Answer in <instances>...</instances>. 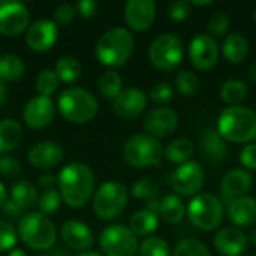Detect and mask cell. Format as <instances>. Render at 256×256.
I'll return each mask as SVG.
<instances>
[{
  "label": "cell",
  "instance_id": "cell-17",
  "mask_svg": "<svg viewBox=\"0 0 256 256\" xmlns=\"http://www.w3.org/2000/svg\"><path fill=\"white\" fill-rule=\"evenodd\" d=\"M156 18V3L153 0H129L124 4L126 24L135 32L148 30Z\"/></svg>",
  "mask_w": 256,
  "mask_h": 256
},
{
  "label": "cell",
  "instance_id": "cell-31",
  "mask_svg": "<svg viewBox=\"0 0 256 256\" xmlns=\"http://www.w3.org/2000/svg\"><path fill=\"white\" fill-rule=\"evenodd\" d=\"M26 72L24 62L15 54H0V80L4 81H18Z\"/></svg>",
  "mask_w": 256,
  "mask_h": 256
},
{
  "label": "cell",
  "instance_id": "cell-43",
  "mask_svg": "<svg viewBox=\"0 0 256 256\" xmlns=\"http://www.w3.org/2000/svg\"><path fill=\"white\" fill-rule=\"evenodd\" d=\"M174 99V90L168 82H158L150 90V100L154 104H168Z\"/></svg>",
  "mask_w": 256,
  "mask_h": 256
},
{
  "label": "cell",
  "instance_id": "cell-25",
  "mask_svg": "<svg viewBox=\"0 0 256 256\" xmlns=\"http://www.w3.org/2000/svg\"><path fill=\"white\" fill-rule=\"evenodd\" d=\"M39 195L36 188L28 180H18L9 190V201H12L20 210L28 212L38 204Z\"/></svg>",
  "mask_w": 256,
  "mask_h": 256
},
{
  "label": "cell",
  "instance_id": "cell-3",
  "mask_svg": "<svg viewBox=\"0 0 256 256\" xmlns=\"http://www.w3.org/2000/svg\"><path fill=\"white\" fill-rule=\"evenodd\" d=\"M135 39L132 33L123 27L106 30L96 42L94 54L98 60L108 68L123 66L132 56Z\"/></svg>",
  "mask_w": 256,
  "mask_h": 256
},
{
  "label": "cell",
  "instance_id": "cell-11",
  "mask_svg": "<svg viewBox=\"0 0 256 256\" xmlns=\"http://www.w3.org/2000/svg\"><path fill=\"white\" fill-rule=\"evenodd\" d=\"M204 170L198 162L189 160L176 168L171 176L172 189L183 196L196 195L204 186Z\"/></svg>",
  "mask_w": 256,
  "mask_h": 256
},
{
  "label": "cell",
  "instance_id": "cell-4",
  "mask_svg": "<svg viewBox=\"0 0 256 256\" xmlns=\"http://www.w3.org/2000/svg\"><path fill=\"white\" fill-rule=\"evenodd\" d=\"M18 236L30 249L50 250L56 244L57 230L48 216L40 212H28L20 219Z\"/></svg>",
  "mask_w": 256,
  "mask_h": 256
},
{
  "label": "cell",
  "instance_id": "cell-35",
  "mask_svg": "<svg viewBox=\"0 0 256 256\" xmlns=\"http://www.w3.org/2000/svg\"><path fill=\"white\" fill-rule=\"evenodd\" d=\"M176 88L180 94L192 98L200 92V78L192 70H180L176 75Z\"/></svg>",
  "mask_w": 256,
  "mask_h": 256
},
{
  "label": "cell",
  "instance_id": "cell-2",
  "mask_svg": "<svg viewBox=\"0 0 256 256\" xmlns=\"http://www.w3.org/2000/svg\"><path fill=\"white\" fill-rule=\"evenodd\" d=\"M218 134L231 142L246 144L256 138V114L246 106H228L218 118Z\"/></svg>",
  "mask_w": 256,
  "mask_h": 256
},
{
  "label": "cell",
  "instance_id": "cell-41",
  "mask_svg": "<svg viewBox=\"0 0 256 256\" xmlns=\"http://www.w3.org/2000/svg\"><path fill=\"white\" fill-rule=\"evenodd\" d=\"M230 28V18L228 15L222 14V12H218L214 14L210 20H208V24H207V30H208V34L212 38H222L226 34Z\"/></svg>",
  "mask_w": 256,
  "mask_h": 256
},
{
  "label": "cell",
  "instance_id": "cell-46",
  "mask_svg": "<svg viewBox=\"0 0 256 256\" xmlns=\"http://www.w3.org/2000/svg\"><path fill=\"white\" fill-rule=\"evenodd\" d=\"M76 16V9L74 4H69V3H63L60 6L56 8L54 10V22L57 26H68L70 24Z\"/></svg>",
  "mask_w": 256,
  "mask_h": 256
},
{
  "label": "cell",
  "instance_id": "cell-52",
  "mask_svg": "<svg viewBox=\"0 0 256 256\" xmlns=\"http://www.w3.org/2000/svg\"><path fill=\"white\" fill-rule=\"evenodd\" d=\"M6 94H8V88H6V86H4V82L0 80V108L4 105V102H6Z\"/></svg>",
  "mask_w": 256,
  "mask_h": 256
},
{
  "label": "cell",
  "instance_id": "cell-5",
  "mask_svg": "<svg viewBox=\"0 0 256 256\" xmlns=\"http://www.w3.org/2000/svg\"><path fill=\"white\" fill-rule=\"evenodd\" d=\"M57 105L62 116L70 123H88L98 114L96 98L81 87H70L62 92Z\"/></svg>",
  "mask_w": 256,
  "mask_h": 256
},
{
  "label": "cell",
  "instance_id": "cell-57",
  "mask_svg": "<svg viewBox=\"0 0 256 256\" xmlns=\"http://www.w3.org/2000/svg\"><path fill=\"white\" fill-rule=\"evenodd\" d=\"M76 256H104L100 255V254H98V252H82V254H80V255Z\"/></svg>",
  "mask_w": 256,
  "mask_h": 256
},
{
  "label": "cell",
  "instance_id": "cell-1",
  "mask_svg": "<svg viewBox=\"0 0 256 256\" xmlns=\"http://www.w3.org/2000/svg\"><path fill=\"white\" fill-rule=\"evenodd\" d=\"M57 184L62 201L72 208H80L88 202L94 192V174L87 165L72 162L62 168Z\"/></svg>",
  "mask_w": 256,
  "mask_h": 256
},
{
  "label": "cell",
  "instance_id": "cell-18",
  "mask_svg": "<svg viewBox=\"0 0 256 256\" xmlns=\"http://www.w3.org/2000/svg\"><path fill=\"white\" fill-rule=\"evenodd\" d=\"M146 106H147V94L135 87L124 88L112 100V111L124 120L136 118L144 112Z\"/></svg>",
  "mask_w": 256,
  "mask_h": 256
},
{
  "label": "cell",
  "instance_id": "cell-14",
  "mask_svg": "<svg viewBox=\"0 0 256 256\" xmlns=\"http://www.w3.org/2000/svg\"><path fill=\"white\" fill-rule=\"evenodd\" d=\"M178 126V116L170 108H153L142 120V128L147 135L153 138H165L176 132Z\"/></svg>",
  "mask_w": 256,
  "mask_h": 256
},
{
  "label": "cell",
  "instance_id": "cell-53",
  "mask_svg": "<svg viewBox=\"0 0 256 256\" xmlns=\"http://www.w3.org/2000/svg\"><path fill=\"white\" fill-rule=\"evenodd\" d=\"M248 75H249V80H250L252 82H256V62H254V63L250 64V68H249V70H248Z\"/></svg>",
  "mask_w": 256,
  "mask_h": 256
},
{
  "label": "cell",
  "instance_id": "cell-30",
  "mask_svg": "<svg viewBox=\"0 0 256 256\" xmlns=\"http://www.w3.org/2000/svg\"><path fill=\"white\" fill-rule=\"evenodd\" d=\"M130 231L135 236H150L159 228V216L150 210H140L130 218Z\"/></svg>",
  "mask_w": 256,
  "mask_h": 256
},
{
  "label": "cell",
  "instance_id": "cell-54",
  "mask_svg": "<svg viewBox=\"0 0 256 256\" xmlns=\"http://www.w3.org/2000/svg\"><path fill=\"white\" fill-rule=\"evenodd\" d=\"M248 242H250L254 246H256V226H254V228L250 230V232H249V236H248Z\"/></svg>",
  "mask_w": 256,
  "mask_h": 256
},
{
  "label": "cell",
  "instance_id": "cell-45",
  "mask_svg": "<svg viewBox=\"0 0 256 256\" xmlns=\"http://www.w3.org/2000/svg\"><path fill=\"white\" fill-rule=\"evenodd\" d=\"M190 12H192V6L189 2H184V0L172 2L166 9V15L172 21H184L190 15Z\"/></svg>",
  "mask_w": 256,
  "mask_h": 256
},
{
  "label": "cell",
  "instance_id": "cell-33",
  "mask_svg": "<svg viewBox=\"0 0 256 256\" xmlns=\"http://www.w3.org/2000/svg\"><path fill=\"white\" fill-rule=\"evenodd\" d=\"M98 92L104 99H116L123 92V80L116 70H106L98 80Z\"/></svg>",
  "mask_w": 256,
  "mask_h": 256
},
{
  "label": "cell",
  "instance_id": "cell-8",
  "mask_svg": "<svg viewBox=\"0 0 256 256\" xmlns=\"http://www.w3.org/2000/svg\"><path fill=\"white\" fill-rule=\"evenodd\" d=\"M129 200V192L124 184L118 182L102 183L93 196V212L102 220H111L120 216Z\"/></svg>",
  "mask_w": 256,
  "mask_h": 256
},
{
  "label": "cell",
  "instance_id": "cell-47",
  "mask_svg": "<svg viewBox=\"0 0 256 256\" xmlns=\"http://www.w3.org/2000/svg\"><path fill=\"white\" fill-rule=\"evenodd\" d=\"M240 162L246 170H256V142L246 144L240 153Z\"/></svg>",
  "mask_w": 256,
  "mask_h": 256
},
{
  "label": "cell",
  "instance_id": "cell-27",
  "mask_svg": "<svg viewBox=\"0 0 256 256\" xmlns=\"http://www.w3.org/2000/svg\"><path fill=\"white\" fill-rule=\"evenodd\" d=\"M22 128L16 120L4 118L0 122V154L15 150L22 141Z\"/></svg>",
  "mask_w": 256,
  "mask_h": 256
},
{
  "label": "cell",
  "instance_id": "cell-12",
  "mask_svg": "<svg viewBox=\"0 0 256 256\" xmlns=\"http://www.w3.org/2000/svg\"><path fill=\"white\" fill-rule=\"evenodd\" d=\"M189 58L198 70L206 72L214 68L219 58V45L216 39L207 33L196 34L189 45Z\"/></svg>",
  "mask_w": 256,
  "mask_h": 256
},
{
  "label": "cell",
  "instance_id": "cell-38",
  "mask_svg": "<svg viewBox=\"0 0 256 256\" xmlns=\"http://www.w3.org/2000/svg\"><path fill=\"white\" fill-rule=\"evenodd\" d=\"M172 256H212V254L201 242L195 238H186L176 246Z\"/></svg>",
  "mask_w": 256,
  "mask_h": 256
},
{
  "label": "cell",
  "instance_id": "cell-59",
  "mask_svg": "<svg viewBox=\"0 0 256 256\" xmlns=\"http://www.w3.org/2000/svg\"><path fill=\"white\" fill-rule=\"evenodd\" d=\"M254 16H255V21H256V8H255V12H254Z\"/></svg>",
  "mask_w": 256,
  "mask_h": 256
},
{
  "label": "cell",
  "instance_id": "cell-7",
  "mask_svg": "<svg viewBox=\"0 0 256 256\" xmlns=\"http://www.w3.org/2000/svg\"><path fill=\"white\" fill-rule=\"evenodd\" d=\"M189 222L204 231L212 232L218 230L224 220V206L219 198L210 194H200L188 206Z\"/></svg>",
  "mask_w": 256,
  "mask_h": 256
},
{
  "label": "cell",
  "instance_id": "cell-32",
  "mask_svg": "<svg viewBox=\"0 0 256 256\" xmlns=\"http://www.w3.org/2000/svg\"><path fill=\"white\" fill-rule=\"evenodd\" d=\"M248 84L242 80H228L220 87V99L230 106H237L248 98Z\"/></svg>",
  "mask_w": 256,
  "mask_h": 256
},
{
  "label": "cell",
  "instance_id": "cell-10",
  "mask_svg": "<svg viewBox=\"0 0 256 256\" xmlns=\"http://www.w3.org/2000/svg\"><path fill=\"white\" fill-rule=\"evenodd\" d=\"M99 246L105 256H135L138 254V238L124 225H111L99 237Z\"/></svg>",
  "mask_w": 256,
  "mask_h": 256
},
{
  "label": "cell",
  "instance_id": "cell-36",
  "mask_svg": "<svg viewBox=\"0 0 256 256\" xmlns=\"http://www.w3.org/2000/svg\"><path fill=\"white\" fill-rule=\"evenodd\" d=\"M140 256H171L168 243L160 237H147L138 248Z\"/></svg>",
  "mask_w": 256,
  "mask_h": 256
},
{
  "label": "cell",
  "instance_id": "cell-34",
  "mask_svg": "<svg viewBox=\"0 0 256 256\" xmlns=\"http://www.w3.org/2000/svg\"><path fill=\"white\" fill-rule=\"evenodd\" d=\"M54 72L58 81L70 84V82H75L81 76V64L74 57H62L57 60Z\"/></svg>",
  "mask_w": 256,
  "mask_h": 256
},
{
  "label": "cell",
  "instance_id": "cell-40",
  "mask_svg": "<svg viewBox=\"0 0 256 256\" xmlns=\"http://www.w3.org/2000/svg\"><path fill=\"white\" fill-rule=\"evenodd\" d=\"M60 204H62V196H60V192H57L56 189L44 190L38 200V207L40 213L45 216L56 213L60 208Z\"/></svg>",
  "mask_w": 256,
  "mask_h": 256
},
{
  "label": "cell",
  "instance_id": "cell-22",
  "mask_svg": "<svg viewBox=\"0 0 256 256\" xmlns=\"http://www.w3.org/2000/svg\"><path fill=\"white\" fill-rule=\"evenodd\" d=\"M254 186V177L248 170L236 168L225 174L222 180V190L230 198H242L246 196V194Z\"/></svg>",
  "mask_w": 256,
  "mask_h": 256
},
{
  "label": "cell",
  "instance_id": "cell-39",
  "mask_svg": "<svg viewBox=\"0 0 256 256\" xmlns=\"http://www.w3.org/2000/svg\"><path fill=\"white\" fill-rule=\"evenodd\" d=\"M132 195L141 201H153L159 195V186L152 178H141L132 188Z\"/></svg>",
  "mask_w": 256,
  "mask_h": 256
},
{
  "label": "cell",
  "instance_id": "cell-58",
  "mask_svg": "<svg viewBox=\"0 0 256 256\" xmlns=\"http://www.w3.org/2000/svg\"><path fill=\"white\" fill-rule=\"evenodd\" d=\"M36 256H58V254H57V250H56V254H40V255Z\"/></svg>",
  "mask_w": 256,
  "mask_h": 256
},
{
  "label": "cell",
  "instance_id": "cell-21",
  "mask_svg": "<svg viewBox=\"0 0 256 256\" xmlns=\"http://www.w3.org/2000/svg\"><path fill=\"white\" fill-rule=\"evenodd\" d=\"M214 249L222 256H240L248 249V237L238 228H224L214 236Z\"/></svg>",
  "mask_w": 256,
  "mask_h": 256
},
{
  "label": "cell",
  "instance_id": "cell-49",
  "mask_svg": "<svg viewBox=\"0 0 256 256\" xmlns=\"http://www.w3.org/2000/svg\"><path fill=\"white\" fill-rule=\"evenodd\" d=\"M2 210H3V213H4V216L9 218V219H18V218L22 214V210H20V208H18L12 201H9V200H8V202L3 206ZM20 219H21V218H20Z\"/></svg>",
  "mask_w": 256,
  "mask_h": 256
},
{
  "label": "cell",
  "instance_id": "cell-16",
  "mask_svg": "<svg viewBox=\"0 0 256 256\" xmlns=\"http://www.w3.org/2000/svg\"><path fill=\"white\" fill-rule=\"evenodd\" d=\"M56 114V106L51 98L46 96H34L32 98L22 111L24 123L32 129H44L48 126Z\"/></svg>",
  "mask_w": 256,
  "mask_h": 256
},
{
  "label": "cell",
  "instance_id": "cell-55",
  "mask_svg": "<svg viewBox=\"0 0 256 256\" xmlns=\"http://www.w3.org/2000/svg\"><path fill=\"white\" fill-rule=\"evenodd\" d=\"M189 3H190V6H210V4H213V2H212V0H206V2L194 0V2H189Z\"/></svg>",
  "mask_w": 256,
  "mask_h": 256
},
{
  "label": "cell",
  "instance_id": "cell-50",
  "mask_svg": "<svg viewBox=\"0 0 256 256\" xmlns=\"http://www.w3.org/2000/svg\"><path fill=\"white\" fill-rule=\"evenodd\" d=\"M38 184H39L44 190H51V189H54V186L57 184V180H56V177L51 176V174H44V176L39 177Z\"/></svg>",
  "mask_w": 256,
  "mask_h": 256
},
{
  "label": "cell",
  "instance_id": "cell-44",
  "mask_svg": "<svg viewBox=\"0 0 256 256\" xmlns=\"http://www.w3.org/2000/svg\"><path fill=\"white\" fill-rule=\"evenodd\" d=\"M0 176L3 178L15 180L21 176V164L10 156L0 158Z\"/></svg>",
  "mask_w": 256,
  "mask_h": 256
},
{
  "label": "cell",
  "instance_id": "cell-20",
  "mask_svg": "<svg viewBox=\"0 0 256 256\" xmlns=\"http://www.w3.org/2000/svg\"><path fill=\"white\" fill-rule=\"evenodd\" d=\"M28 162L38 170H50L57 166L63 158L64 152L60 144L54 141H40L28 150Z\"/></svg>",
  "mask_w": 256,
  "mask_h": 256
},
{
  "label": "cell",
  "instance_id": "cell-23",
  "mask_svg": "<svg viewBox=\"0 0 256 256\" xmlns=\"http://www.w3.org/2000/svg\"><path fill=\"white\" fill-rule=\"evenodd\" d=\"M228 216L238 228L252 226L256 222V201L248 195L232 200L228 207Z\"/></svg>",
  "mask_w": 256,
  "mask_h": 256
},
{
  "label": "cell",
  "instance_id": "cell-9",
  "mask_svg": "<svg viewBox=\"0 0 256 256\" xmlns=\"http://www.w3.org/2000/svg\"><path fill=\"white\" fill-rule=\"evenodd\" d=\"M183 42L174 33L159 34L153 39L148 48L150 63L162 72H172L174 69H177L183 60Z\"/></svg>",
  "mask_w": 256,
  "mask_h": 256
},
{
  "label": "cell",
  "instance_id": "cell-56",
  "mask_svg": "<svg viewBox=\"0 0 256 256\" xmlns=\"http://www.w3.org/2000/svg\"><path fill=\"white\" fill-rule=\"evenodd\" d=\"M8 256H27L26 254H24V250H21V249H12L9 254H8Z\"/></svg>",
  "mask_w": 256,
  "mask_h": 256
},
{
  "label": "cell",
  "instance_id": "cell-6",
  "mask_svg": "<svg viewBox=\"0 0 256 256\" xmlns=\"http://www.w3.org/2000/svg\"><path fill=\"white\" fill-rule=\"evenodd\" d=\"M123 158L126 164L134 168L156 166L164 158L162 144L158 138L147 134H136L126 141L123 147Z\"/></svg>",
  "mask_w": 256,
  "mask_h": 256
},
{
  "label": "cell",
  "instance_id": "cell-19",
  "mask_svg": "<svg viewBox=\"0 0 256 256\" xmlns=\"http://www.w3.org/2000/svg\"><path fill=\"white\" fill-rule=\"evenodd\" d=\"M60 236L63 243L76 252L88 250L94 243V236L92 230L80 220H68L62 225Z\"/></svg>",
  "mask_w": 256,
  "mask_h": 256
},
{
  "label": "cell",
  "instance_id": "cell-26",
  "mask_svg": "<svg viewBox=\"0 0 256 256\" xmlns=\"http://www.w3.org/2000/svg\"><path fill=\"white\" fill-rule=\"evenodd\" d=\"M222 52L230 63L238 64L249 56V40L242 33H231L222 44Z\"/></svg>",
  "mask_w": 256,
  "mask_h": 256
},
{
  "label": "cell",
  "instance_id": "cell-13",
  "mask_svg": "<svg viewBox=\"0 0 256 256\" xmlns=\"http://www.w3.org/2000/svg\"><path fill=\"white\" fill-rule=\"evenodd\" d=\"M28 9L14 0H0V33L4 36L21 34L28 26Z\"/></svg>",
  "mask_w": 256,
  "mask_h": 256
},
{
  "label": "cell",
  "instance_id": "cell-24",
  "mask_svg": "<svg viewBox=\"0 0 256 256\" xmlns=\"http://www.w3.org/2000/svg\"><path fill=\"white\" fill-rule=\"evenodd\" d=\"M200 150L212 164L219 165L225 160L228 148L225 140L216 130H204L200 135Z\"/></svg>",
  "mask_w": 256,
  "mask_h": 256
},
{
  "label": "cell",
  "instance_id": "cell-51",
  "mask_svg": "<svg viewBox=\"0 0 256 256\" xmlns=\"http://www.w3.org/2000/svg\"><path fill=\"white\" fill-rule=\"evenodd\" d=\"M8 202V190L4 188L3 183H0V208H3V206Z\"/></svg>",
  "mask_w": 256,
  "mask_h": 256
},
{
  "label": "cell",
  "instance_id": "cell-48",
  "mask_svg": "<svg viewBox=\"0 0 256 256\" xmlns=\"http://www.w3.org/2000/svg\"><path fill=\"white\" fill-rule=\"evenodd\" d=\"M75 9L81 18H92L98 12V3L94 0H81L75 4Z\"/></svg>",
  "mask_w": 256,
  "mask_h": 256
},
{
  "label": "cell",
  "instance_id": "cell-37",
  "mask_svg": "<svg viewBox=\"0 0 256 256\" xmlns=\"http://www.w3.org/2000/svg\"><path fill=\"white\" fill-rule=\"evenodd\" d=\"M34 87L40 96L50 98L52 93H56V90L58 87V78H57L56 72L51 69H42L34 80Z\"/></svg>",
  "mask_w": 256,
  "mask_h": 256
},
{
  "label": "cell",
  "instance_id": "cell-42",
  "mask_svg": "<svg viewBox=\"0 0 256 256\" xmlns=\"http://www.w3.org/2000/svg\"><path fill=\"white\" fill-rule=\"evenodd\" d=\"M18 234L14 228V225L8 220H0V252L12 250V248L16 244Z\"/></svg>",
  "mask_w": 256,
  "mask_h": 256
},
{
  "label": "cell",
  "instance_id": "cell-28",
  "mask_svg": "<svg viewBox=\"0 0 256 256\" xmlns=\"http://www.w3.org/2000/svg\"><path fill=\"white\" fill-rule=\"evenodd\" d=\"M184 213H186V207H184L183 201L180 200V196H177L176 194H170L160 200L158 214L166 224H171V225L180 224L184 218Z\"/></svg>",
  "mask_w": 256,
  "mask_h": 256
},
{
  "label": "cell",
  "instance_id": "cell-29",
  "mask_svg": "<svg viewBox=\"0 0 256 256\" xmlns=\"http://www.w3.org/2000/svg\"><path fill=\"white\" fill-rule=\"evenodd\" d=\"M194 153H195V147L189 138H176L166 146L164 156L166 158L168 162L182 165V164L189 162Z\"/></svg>",
  "mask_w": 256,
  "mask_h": 256
},
{
  "label": "cell",
  "instance_id": "cell-15",
  "mask_svg": "<svg viewBox=\"0 0 256 256\" xmlns=\"http://www.w3.org/2000/svg\"><path fill=\"white\" fill-rule=\"evenodd\" d=\"M58 38V26L52 20H38L34 21L27 33L26 40L32 51L36 52H45L50 51Z\"/></svg>",
  "mask_w": 256,
  "mask_h": 256
}]
</instances>
